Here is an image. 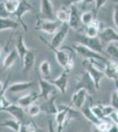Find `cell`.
Here are the masks:
<instances>
[{
    "instance_id": "cell-44",
    "label": "cell",
    "mask_w": 118,
    "mask_h": 132,
    "mask_svg": "<svg viewBox=\"0 0 118 132\" xmlns=\"http://www.w3.org/2000/svg\"><path fill=\"white\" fill-rule=\"evenodd\" d=\"M84 2L88 5H95V0H84Z\"/></svg>"
},
{
    "instance_id": "cell-13",
    "label": "cell",
    "mask_w": 118,
    "mask_h": 132,
    "mask_svg": "<svg viewBox=\"0 0 118 132\" xmlns=\"http://www.w3.org/2000/svg\"><path fill=\"white\" fill-rule=\"evenodd\" d=\"M105 76L111 80H114L118 88V63L113 60H108L105 63Z\"/></svg>"
},
{
    "instance_id": "cell-26",
    "label": "cell",
    "mask_w": 118,
    "mask_h": 132,
    "mask_svg": "<svg viewBox=\"0 0 118 132\" xmlns=\"http://www.w3.org/2000/svg\"><path fill=\"white\" fill-rule=\"evenodd\" d=\"M19 27V22L11 20L9 18L0 19V31L4 30H14Z\"/></svg>"
},
{
    "instance_id": "cell-21",
    "label": "cell",
    "mask_w": 118,
    "mask_h": 132,
    "mask_svg": "<svg viewBox=\"0 0 118 132\" xmlns=\"http://www.w3.org/2000/svg\"><path fill=\"white\" fill-rule=\"evenodd\" d=\"M80 110H81V114H83V116L85 117L87 121H89L93 125H98L99 123H100V120H99L97 117L94 116V114L91 109V105H90V103H85V106H84Z\"/></svg>"
},
{
    "instance_id": "cell-18",
    "label": "cell",
    "mask_w": 118,
    "mask_h": 132,
    "mask_svg": "<svg viewBox=\"0 0 118 132\" xmlns=\"http://www.w3.org/2000/svg\"><path fill=\"white\" fill-rule=\"evenodd\" d=\"M41 13L46 20H54L55 15L50 0H41Z\"/></svg>"
},
{
    "instance_id": "cell-4",
    "label": "cell",
    "mask_w": 118,
    "mask_h": 132,
    "mask_svg": "<svg viewBox=\"0 0 118 132\" xmlns=\"http://www.w3.org/2000/svg\"><path fill=\"white\" fill-rule=\"evenodd\" d=\"M70 30V27L68 24H63L60 27V28L56 32V34L53 36L52 40H51L50 43H48V42H45V40L42 37H40L41 39L42 40V42H44L45 44H47L48 47L50 50H58V48H61L62 44L64 43V40H65L66 36H67L68 33H69Z\"/></svg>"
},
{
    "instance_id": "cell-38",
    "label": "cell",
    "mask_w": 118,
    "mask_h": 132,
    "mask_svg": "<svg viewBox=\"0 0 118 132\" xmlns=\"http://www.w3.org/2000/svg\"><path fill=\"white\" fill-rule=\"evenodd\" d=\"M84 0H63V4H64V6H65V7H72V6H73L75 5H77V4L78 3H81V2H83Z\"/></svg>"
},
{
    "instance_id": "cell-2",
    "label": "cell",
    "mask_w": 118,
    "mask_h": 132,
    "mask_svg": "<svg viewBox=\"0 0 118 132\" xmlns=\"http://www.w3.org/2000/svg\"><path fill=\"white\" fill-rule=\"evenodd\" d=\"M72 48L75 50V52L78 55H79L81 57L86 59V60H93L95 62H103L106 63L108 60L103 56V55L100 54L98 52H95L91 48H87L86 46L83 45L80 42H77L72 45Z\"/></svg>"
},
{
    "instance_id": "cell-15",
    "label": "cell",
    "mask_w": 118,
    "mask_h": 132,
    "mask_svg": "<svg viewBox=\"0 0 118 132\" xmlns=\"http://www.w3.org/2000/svg\"><path fill=\"white\" fill-rule=\"evenodd\" d=\"M70 19L68 21V25H69L70 28H72L76 31H78L81 27V14L79 13L78 8L75 5L70 7Z\"/></svg>"
},
{
    "instance_id": "cell-43",
    "label": "cell",
    "mask_w": 118,
    "mask_h": 132,
    "mask_svg": "<svg viewBox=\"0 0 118 132\" xmlns=\"http://www.w3.org/2000/svg\"><path fill=\"white\" fill-rule=\"evenodd\" d=\"M92 132H104V131H102L97 125H93L92 126Z\"/></svg>"
},
{
    "instance_id": "cell-46",
    "label": "cell",
    "mask_w": 118,
    "mask_h": 132,
    "mask_svg": "<svg viewBox=\"0 0 118 132\" xmlns=\"http://www.w3.org/2000/svg\"><path fill=\"white\" fill-rule=\"evenodd\" d=\"M5 82H1V81H0V92H1L4 89V87H5Z\"/></svg>"
},
{
    "instance_id": "cell-28",
    "label": "cell",
    "mask_w": 118,
    "mask_h": 132,
    "mask_svg": "<svg viewBox=\"0 0 118 132\" xmlns=\"http://www.w3.org/2000/svg\"><path fill=\"white\" fill-rule=\"evenodd\" d=\"M105 55L111 58V60L118 63V47L115 43H109L105 48Z\"/></svg>"
},
{
    "instance_id": "cell-29",
    "label": "cell",
    "mask_w": 118,
    "mask_h": 132,
    "mask_svg": "<svg viewBox=\"0 0 118 132\" xmlns=\"http://www.w3.org/2000/svg\"><path fill=\"white\" fill-rule=\"evenodd\" d=\"M40 71H41V73H42V78L48 79L51 75V67H50V63H49V61L44 60L41 63Z\"/></svg>"
},
{
    "instance_id": "cell-3",
    "label": "cell",
    "mask_w": 118,
    "mask_h": 132,
    "mask_svg": "<svg viewBox=\"0 0 118 132\" xmlns=\"http://www.w3.org/2000/svg\"><path fill=\"white\" fill-rule=\"evenodd\" d=\"M75 89H76V91L80 90V89L85 90L89 94V96L93 95L97 91V88H96L93 80L92 79L91 76L89 75V73L86 71H83L82 73H80L78 76L76 88Z\"/></svg>"
},
{
    "instance_id": "cell-1",
    "label": "cell",
    "mask_w": 118,
    "mask_h": 132,
    "mask_svg": "<svg viewBox=\"0 0 118 132\" xmlns=\"http://www.w3.org/2000/svg\"><path fill=\"white\" fill-rule=\"evenodd\" d=\"M55 53L56 59L58 64L64 69V71H70L74 67V60L72 56L73 48L70 47L60 48L58 50H51Z\"/></svg>"
},
{
    "instance_id": "cell-33",
    "label": "cell",
    "mask_w": 118,
    "mask_h": 132,
    "mask_svg": "<svg viewBox=\"0 0 118 132\" xmlns=\"http://www.w3.org/2000/svg\"><path fill=\"white\" fill-rule=\"evenodd\" d=\"M36 127L37 126L33 121H30L28 122H22L19 132H34Z\"/></svg>"
},
{
    "instance_id": "cell-50",
    "label": "cell",
    "mask_w": 118,
    "mask_h": 132,
    "mask_svg": "<svg viewBox=\"0 0 118 132\" xmlns=\"http://www.w3.org/2000/svg\"><path fill=\"white\" fill-rule=\"evenodd\" d=\"M19 1H20V2H21V1H22V0H19Z\"/></svg>"
},
{
    "instance_id": "cell-25",
    "label": "cell",
    "mask_w": 118,
    "mask_h": 132,
    "mask_svg": "<svg viewBox=\"0 0 118 132\" xmlns=\"http://www.w3.org/2000/svg\"><path fill=\"white\" fill-rule=\"evenodd\" d=\"M21 124H22L21 122L16 120L15 118H12V119H7L5 122H0V127L8 128V129H10L11 130H12L13 132H19Z\"/></svg>"
},
{
    "instance_id": "cell-42",
    "label": "cell",
    "mask_w": 118,
    "mask_h": 132,
    "mask_svg": "<svg viewBox=\"0 0 118 132\" xmlns=\"http://www.w3.org/2000/svg\"><path fill=\"white\" fill-rule=\"evenodd\" d=\"M48 132H57L54 129V127H53V122L51 120L49 121V131Z\"/></svg>"
},
{
    "instance_id": "cell-17",
    "label": "cell",
    "mask_w": 118,
    "mask_h": 132,
    "mask_svg": "<svg viewBox=\"0 0 118 132\" xmlns=\"http://www.w3.org/2000/svg\"><path fill=\"white\" fill-rule=\"evenodd\" d=\"M35 86L34 81H24V82H16L8 86L7 92L11 93H22L24 91H27L30 89L31 87Z\"/></svg>"
},
{
    "instance_id": "cell-22",
    "label": "cell",
    "mask_w": 118,
    "mask_h": 132,
    "mask_svg": "<svg viewBox=\"0 0 118 132\" xmlns=\"http://www.w3.org/2000/svg\"><path fill=\"white\" fill-rule=\"evenodd\" d=\"M15 50H17L19 55V57H20V60L22 63L23 59L26 55L28 53V48L27 47V45L25 44L24 42V38H23L22 35H20L17 39V42H16V48Z\"/></svg>"
},
{
    "instance_id": "cell-48",
    "label": "cell",
    "mask_w": 118,
    "mask_h": 132,
    "mask_svg": "<svg viewBox=\"0 0 118 132\" xmlns=\"http://www.w3.org/2000/svg\"><path fill=\"white\" fill-rule=\"evenodd\" d=\"M1 54H2V48H1V46H0V56H1Z\"/></svg>"
},
{
    "instance_id": "cell-40",
    "label": "cell",
    "mask_w": 118,
    "mask_h": 132,
    "mask_svg": "<svg viewBox=\"0 0 118 132\" xmlns=\"http://www.w3.org/2000/svg\"><path fill=\"white\" fill-rule=\"evenodd\" d=\"M107 1L108 0H95V5H95V15H96V12L107 3Z\"/></svg>"
},
{
    "instance_id": "cell-27",
    "label": "cell",
    "mask_w": 118,
    "mask_h": 132,
    "mask_svg": "<svg viewBox=\"0 0 118 132\" xmlns=\"http://www.w3.org/2000/svg\"><path fill=\"white\" fill-rule=\"evenodd\" d=\"M35 56L32 51H28L27 55L25 56L24 59L22 61L23 63V68H24V72L28 71L35 64Z\"/></svg>"
},
{
    "instance_id": "cell-41",
    "label": "cell",
    "mask_w": 118,
    "mask_h": 132,
    "mask_svg": "<svg viewBox=\"0 0 118 132\" xmlns=\"http://www.w3.org/2000/svg\"><path fill=\"white\" fill-rule=\"evenodd\" d=\"M107 132H118V125L116 123H113V124L110 125L108 130Z\"/></svg>"
},
{
    "instance_id": "cell-10",
    "label": "cell",
    "mask_w": 118,
    "mask_h": 132,
    "mask_svg": "<svg viewBox=\"0 0 118 132\" xmlns=\"http://www.w3.org/2000/svg\"><path fill=\"white\" fill-rule=\"evenodd\" d=\"M69 71H64L57 78L51 80V83L56 86L62 94H65L68 88V83H69Z\"/></svg>"
},
{
    "instance_id": "cell-5",
    "label": "cell",
    "mask_w": 118,
    "mask_h": 132,
    "mask_svg": "<svg viewBox=\"0 0 118 132\" xmlns=\"http://www.w3.org/2000/svg\"><path fill=\"white\" fill-rule=\"evenodd\" d=\"M93 62L94 61L93 60H86L85 63H84V65L85 67V71L88 72L89 75L91 76L92 79L93 80L97 90H99L100 86V82H101V80L103 79L105 77V73L104 71H100L99 68L96 67V65L94 64Z\"/></svg>"
},
{
    "instance_id": "cell-6",
    "label": "cell",
    "mask_w": 118,
    "mask_h": 132,
    "mask_svg": "<svg viewBox=\"0 0 118 132\" xmlns=\"http://www.w3.org/2000/svg\"><path fill=\"white\" fill-rule=\"evenodd\" d=\"M63 25L57 20H42V19H37L35 25L36 30H41L48 35H53L56 34L60 27Z\"/></svg>"
},
{
    "instance_id": "cell-16",
    "label": "cell",
    "mask_w": 118,
    "mask_h": 132,
    "mask_svg": "<svg viewBox=\"0 0 118 132\" xmlns=\"http://www.w3.org/2000/svg\"><path fill=\"white\" fill-rule=\"evenodd\" d=\"M39 98H40V93H36V92H33V93H27V94H25L23 96H21L20 98H19L17 102H18V105H20L23 108H27L31 105L35 104V102Z\"/></svg>"
},
{
    "instance_id": "cell-24",
    "label": "cell",
    "mask_w": 118,
    "mask_h": 132,
    "mask_svg": "<svg viewBox=\"0 0 118 132\" xmlns=\"http://www.w3.org/2000/svg\"><path fill=\"white\" fill-rule=\"evenodd\" d=\"M70 11L69 7L63 6L61 9H59L56 13V18L57 20L59 21L62 24H68V21L70 19Z\"/></svg>"
},
{
    "instance_id": "cell-45",
    "label": "cell",
    "mask_w": 118,
    "mask_h": 132,
    "mask_svg": "<svg viewBox=\"0 0 118 132\" xmlns=\"http://www.w3.org/2000/svg\"><path fill=\"white\" fill-rule=\"evenodd\" d=\"M34 132H46V131H45L43 129H42V128L36 127V128H35V131H34Z\"/></svg>"
},
{
    "instance_id": "cell-23",
    "label": "cell",
    "mask_w": 118,
    "mask_h": 132,
    "mask_svg": "<svg viewBox=\"0 0 118 132\" xmlns=\"http://www.w3.org/2000/svg\"><path fill=\"white\" fill-rule=\"evenodd\" d=\"M19 57V55H18V52H17L16 50H12L10 53H8L7 56L5 57L3 61V70H7L9 68L12 67V65L15 63V62L17 61Z\"/></svg>"
},
{
    "instance_id": "cell-20",
    "label": "cell",
    "mask_w": 118,
    "mask_h": 132,
    "mask_svg": "<svg viewBox=\"0 0 118 132\" xmlns=\"http://www.w3.org/2000/svg\"><path fill=\"white\" fill-rule=\"evenodd\" d=\"M100 28V22L97 19H94L92 21L91 24L86 26V30H85V36L89 38H96L99 37Z\"/></svg>"
},
{
    "instance_id": "cell-11",
    "label": "cell",
    "mask_w": 118,
    "mask_h": 132,
    "mask_svg": "<svg viewBox=\"0 0 118 132\" xmlns=\"http://www.w3.org/2000/svg\"><path fill=\"white\" fill-rule=\"evenodd\" d=\"M99 38L102 42L107 44L115 43L118 42V32L112 27H105L104 29L100 31Z\"/></svg>"
},
{
    "instance_id": "cell-8",
    "label": "cell",
    "mask_w": 118,
    "mask_h": 132,
    "mask_svg": "<svg viewBox=\"0 0 118 132\" xmlns=\"http://www.w3.org/2000/svg\"><path fill=\"white\" fill-rule=\"evenodd\" d=\"M79 42L82 43L83 45L86 46L87 48H91L95 52H98L101 55H105V50H103L101 41L99 37L96 38H89L85 35H83L79 38Z\"/></svg>"
},
{
    "instance_id": "cell-12",
    "label": "cell",
    "mask_w": 118,
    "mask_h": 132,
    "mask_svg": "<svg viewBox=\"0 0 118 132\" xmlns=\"http://www.w3.org/2000/svg\"><path fill=\"white\" fill-rule=\"evenodd\" d=\"M33 10H34L33 6L30 5L28 2L26 1V0H22V1L20 3V5H19L18 9H17V11L14 13V15L17 17V19H18V21L20 23L21 25H22V27H23V28H24L25 31H27L28 30V28H27V25H26L24 23V21H23L22 17L24 16L27 12H31V11H33Z\"/></svg>"
},
{
    "instance_id": "cell-19",
    "label": "cell",
    "mask_w": 118,
    "mask_h": 132,
    "mask_svg": "<svg viewBox=\"0 0 118 132\" xmlns=\"http://www.w3.org/2000/svg\"><path fill=\"white\" fill-rule=\"evenodd\" d=\"M42 108V112L45 113L46 114L49 116H52V114H57L59 111V108L56 104V97L53 96L48 101H46L44 104L41 106Z\"/></svg>"
},
{
    "instance_id": "cell-14",
    "label": "cell",
    "mask_w": 118,
    "mask_h": 132,
    "mask_svg": "<svg viewBox=\"0 0 118 132\" xmlns=\"http://www.w3.org/2000/svg\"><path fill=\"white\" fill-rule=\"evenodd\" d=\"M6 112L8 114H10L13 118H15L16 120L20 121V122H23L24 120V116H25V111L24 108L22 107H20L18 104H13V103H10L8 106H6L5 108H4L1 110V112Z\"/></svg>"
},
{
    "instance_id": "cell-30",
    "label": "cell",
    "mask_w": 118,
    "mask_h": 132,
    "mask_svg": "<svg viewBox=\"0 0 118 132\" xmlns=\"http://www.w3.org/2000/svg\"><path fill=\"white\" fill-rule=\"evenodd\" d=\"M20 3V2L19 1V0H5V1H4V4H5L6 10H7V12H9L10 14L15 13V12L18 9Z\"/></svg>"
},
{
    "instance_id": "cell-37",
    "label": "cell",
    "mask_w": 118,
    "mask_h": 132,
    "mask_svg": "<svg viewBox=\"0 0 118 132\" xmlns=\"http://www.w3.org/2000/svg\"><path fill=\"white\" fill-rule=\"evenodd\" d=\"M9 15H10V13L7 12V10H6L4 2L0 3V19L9 18Z\"/></svg>"
},
{
    "instance_id": "cell-32",
    "label": "cell",
    "mask_w": 118,
    "mask_h": 132,
    "mask_svg": "<svg viewBox=\"0 0 118 132\" xmlns=\"http://www.w3.org/2000/svg\"><path fill=\"white\" fill-rule=\"evenodd\" d=\"M102 106L103 105H91V109L94 114V116H95L99 120H100V121L107 119L104 116Z\"/></svg>"
},
{
    "instance_id": "cell-9",
    "label": "cell",
    "mask_w": 118,
    "mask_h": 132,
    "mask_svg": "<svg viewBox=\"0 0 118 132\" xmlns=\"http://www.w3.org/2000/svg\"><path fill=\"white\" fill-rule=\"evenodd\" d=\"M88 96H89V94L87 93V92L85 90L80 89V90L76 91L72 96L70 106L73 108H77V109H81V108L85 106Z\"/></svg>"
},
{
    "instance_id": "cell-36",
    "label": "cell",
    "mask_w": 118,
    "mask_h": 132,
    "mask_svg": "<svg viewBox=\"0 0 118 132\" xmlns=\"http://www.w3.org/2000/svg\"><path fill=\"white\" fill-rule=\"evenodd\" d=\"M102 108H103V113H104V116L106 118H108L113 114L114 112L115 111V109L112 106H102Z\"/></svg>"
},
{
    "instance_id": "cell-34",
    "label": "cell",
    "mask_w": 118,
    "mask_h": 132,
    "mask_svg": "<svg viewBox=\"0 0 118 132\" xmlns=\"http://www.w3.org/2000/svg\"><path fill=\"white\" fill-rule=\"evenodd\" d=\"M42 112V108L41 106L35 105V104H33L31 105L29 108H27V114H29L31 117H35L37 116H39Z\"/></svg>"
},
{
    "instance_id": "cell-7",
    "label": "cell",
    "mask_w": 118,
    "mask_h": 132,
    "mask_svg": "<svg viewBox=\"0 0 118 132\" xmlns=\"http://www.w3.org/2000/svg\"><path fill=\"white\" fill-rule=\"evenodd\" d=\"M38 82L40 86V98L48 101L54 96L57 88L52 83L46 78H43L42 75H39V74H38Z\"/></svg>"
},
{
    "instance_id": "cell-35",
    "label": "cell",
    "mask_w": 118,
    "mask_h": 132,
    "mask_svg": "<svg viewBox=\"0 0 118 132\" xmlns=\"http://www.w3.org/2000/svg\"><path fill=\"white\" fill-rule=\"evenodd\" d=\"M110 106H112L115 110H118V89L111 93Z\"/></svg>"
},
{
    "instance_id": "cell-47",
    "label": "cell",
    "mask_w": 118,
    "mask_h": 132,
    "mask_svg": "<svg viewBox=\"0 0 118 132\" xmlns=\"http://www.w3.org/2000/svg\"><path fill=\"white\" fill-rule=\"evenodd\" d=\"M113 1L115 2V4H117V5H118V0H113Z\"/></svg>"
},
{
    "instance_id": "cell-49",
    "label": "cell",
    "mask_w": 118,
    "mask_h": 132,
    "mask_svg": "<svg viewBox=\"0 0 118 132\" xmlns=\"http://www.w3.org/2000/svg\"><path fill=\"white\" fill-rule=\"evenodd\" d=\"M3 71H4V70H1V71H0V73H1V72Z\"/></svg>"
},
{
    "instance_id": "cell-31",
    "label": "cell",
    "mask_w": 118,
    "mask_h": 132,
    "mask_svg": "<svg viewBox=\"0 0 118 132\" xmlns=\"http://www.w3.org/2000/svg\"><path fill=\"white\" fill-rule=\"evenodd\" d=\"M95 14L93 13L91 11L88 12H85L81 14V23L84 26H88L89 24H91V22L95 19Z\"/></svg>"
},
{
    "instance_id": "cell-39",
    "label": "cell",
    "mask_w": 118,
    "mask_h": 132,
    "mask_svg": "<svg viewBox=\"0 0 118 132\" xmlns=\"http://www.w3.org/2000/svg\"><path fill=\"white\" fill-rule=\"evenodd\" d=\"M113 21H114V24H115V27H116L117 30H118V5H117V4L115 5V7H114Z\"/></svg>"
}]
</instances>
